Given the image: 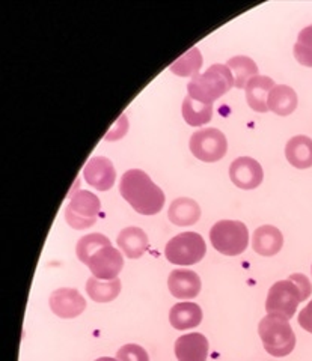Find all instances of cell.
<instances>
[{
    "label": "cell",
    "mask_w": 312,
    "mask_h": 361,
    "mask_svg": "<svg viewBox=\"0 0 312 361\" xmlns=\"http://www.w3.org/2000/svg\"><path fill=\"white\" fill-rule=\"evenodd\" d=\"M119 193L142 216H155L163 209L164 193L139 169L127 171L121 178Z\"/></svg>",
    "instance_id": "6da1fadb"
},
{
    "label": "cell",
    "mask_w": 312,
    "mask_h": 361,
    "mask_svg": "<svg viewBox=\"0 0 312 361\" xmlns=\"http://www.w3.org/2000/svg\"><path fill=\"white\" fill-rule=\"evenodd\" d=\"M311 283L305 274H292L287 280H280L270 288L265 301V310L269 314H280L292 319L300 302L311 295Z\"/></svg>",
    "instance_id": "7a4b0ae2"
},
{
    "label": "cell",
    "mask_w": 312,
    "mask_h": 361,
    "mask_svg": "<svg viewBox=\"0 0 312 361\" xmlns=\"http://www.w3.org/2000/svg\"><path fill=\"white\" fill-rule=\"evenodd\" d=\"M234 75L227 65H211L203 74L192 77L187 85V95L207 104H213L234 87Z\"/></svg>",
    "instance_id": "3957f363"
},
{
    "label": "cell",
    "mask_w": 312,
    "mask_h": 361,
    "mask_svg": "<svg viewBox=\"0 0 312 361\" xmlns=\"http://www.w3.org/2000/svg\"><path fill=\"white\" fill-rule=\"evenodd\" d=\"M264 349L273 357H287L296 346V336L289 321L280 314H267L258 325Z\"/></svg>",
    "instance_id": "277c9868"
},
{
    "label": "cell",
    "mask_w": 312,
    "mask_h": 361,
    "mask_svg": "<svg viewBox=\"0 0 312 361\" xmlns=\"http://www.w3.org/2000/svg\"><path fill=\"white\" fill-rule=\"evenodd\" d=\"M210 241L219 253L239 256L249 245V232L241 221L220 220L210 229Z\"/></svg>",
    "instance_id": "5b68a950"
},
{
    "label": "cell",
    "mask_w": 312,
    "mask_h": 361,
    "mask_svg": "<svg viewBox=\"0 0 312 361\" xmlns=\"http://www.w3.org/2000/svg\"><path fill=\"white\" fill-rule=\"evenodd\" d=\"M207 245L203 236L196 232H183L166 244L164 256L174 265H195L203 261Z\"/></svg>",
    "instance_id": "8992f818"
},
{
    "label": "cell",
    "mask_w": 312,
    "mask_h": 361,
    "mask_svg": "<svg viewBox=\"0 0 312 361\" xmlns=\"http://www.w3.org/2000/svg\"><path fill=\"white\" fill-rule=\"evenodd\" d=\"M102 212V202L98 196L88 190H79L71 196L65 209V221L76 231H83L94 226Z\"/></svg>",
    "instance_id": "52a82bcc"
},
{
    "label": "cell",
    "mask_w": 312,
    "mask_h": 361,
    "mask_svg": "<svg viewBox=\"0 0 312 361\" xmlns=\"http://www.w3.org/2000/svg\"><path fill=\"white\" fill-rule=\"evenodd\" d=\"M191 152L200 161L216 163L227 155L228 140L225 134L217 128L198 130L188 142Z\"/></svg>",
    "instance_id": "ba28073f"
},
{
    "label": "cell",
    "mask_w": 312,
    "mask_h": 361,
    "mask_svg": "<svg viewBox=\"0 0 312 361\" xmlns=\"http://www.w3.org/2000/svg\"><path fill=\"white\" fill-rule=\"evenodd\" d=\"M85 265L91 269L92 277L98 280H115L124 267V259L112 244H109L98 248Z\"/></svg>",
    "instance_id": "9c48e42d"
},
{
    "label": "cell",
    "mask_w": 312,
    "mask_h": 361,
    "mask_svg": "<svg viewBox=\"0 0 312 361\" xmlns=\"http://www.w3.org/2000/svg\"><path fill=\"white\" fill-rule=\"evenodd\" d=\"M229 178L232 184L241 190H253L260 187L264 172L261 164L251 157H240L229 166Z\"/></svg>",
    "instance_id": "30bf717a"
},
{
    "label": "cell",
    "mask_w": 312,
    "mask_h": 361,
    "mask_svg": "<svg viewBox=\"0 0 312 361\" xmlns=\"http://www.w3.org/2000/svg\"><path fill=\"white\" fill-rule=\"evenodd\" d=\"M49 302L52 312L64 319L77 318L86 309V301L82 293L73 288H62L52 292Z\"/></svg>",
    "instance_id": "8fae6325"
},
{
    "label": "cell",
    "mask_w": 312,
    "mask_h": 361,
    "mask_svg": "<svg viewBox=\"0 0 312 361\" xmlns=\"http://www.w3.org/2000/svg\"><path fill=\"white\" fill-rule=\"evenodd\" d=\"M83 178L86 183L98 191H107L115 185L116 172L112 161L103 155L92 157L85 164Z\"/></svg>",
    "instance_id": "7c38bea8"
},
{
    "label": "cell",
    "mask_w": 312,
    "mask_h": 361,
    "mask_svg": "<svg viewBox=\"0 0 312 361\" xmlns=\"http://www.w3.org/2000/svg\"><path fill=\"white\" fill-rule=\"evenodd\" d=\"M168 288L178 300H193L200 292V279L192 269H174L168 279Z\"/></svg>",
    "instance_id": "4fadbf2b"
},
{
    "label": "cell",
    "mask_w": 312,
    "mask_h": 361,
    "mask_svg": "<svg viewBox=\"0 0 312 361\" xmlns=\"http://www.w3.org/2000/svg\"><path fill=\"white\" fill-rule=\"evenodd\" d=\"M175 355L178 361H207V337L200 333H191L178 337L175 342Z\"/></svg>",
    "instance_id": "5bb4252c"
},
{
    "label": "cell",
    "mask_w": 312,
    "mask_h": 361,
    "mask_svg": "<svg viewBox=\"0 0 312 361\" xmlns=\"http://www.w3.org/2000/svg\"><path fill=\"white\" fill-rule=\"evenodd\" d=\"M284 245L282 232L270 224H264L255 229L252 235V247L260 256H275Z\"/></svg>",
    "instance_id": "9a60e30c"
},
{
    "label": "cell",
    "mask_w": 312,
    "mask_h": 361,
    "mask_svg": "<svg viewBox=\"0 0 312 361\" xmlns=\"http://www.w3.org/2000/svg\"><path fill=\"white\" fill-rule=\"evenodd\" d=\"M275 86L276 85L270 77L255 75L253 78H251L246 87H244V90H246V101L249 107L258 113L269 111V107H267V99H269V95Z\"/></svg>",
    "instance_id": "2e32d148"
},
{
    "label": "cell",
    "mask_w": 312,
    "mask_h": 361,
    "mask_svg": "<svg viewBox=\"0 0 312 361\" xmlns=\"http://www.w3.org/2000/svg\"><path fill=\"white\" fill-rule=\"evenodd\" d=\"M118 247L128 259H139L148 250V236L140 228L122 229L116 238Z\"/></svg>",
    "instance_id": "e0dca14e"
},
{
    "label": "cell",
    "mask_w": 312,
    "mask_h": 361,
    "mask_svg": "<svg viewBox=\"0 0 312 361\" xmlns=\"http://www.w3.org/2000/svg\"><path fill=\"white\" fill-rule=\"evenodd\" d=\"M169 322L175 330H191L203 322V310L195 302H178L169 312Z\"/></svg>",
    "instance_id": "ac0fdd59"
},
{
    "label": "cell",
    "mask_w": 312,
    "mask_h": 361,
    "mask_svg": "<svg viewBox=\"0 0 312 361\" xmlns=\"http://www.w3.org/2000/svg\"><path fill=\"white\" fill-rule=\"evenodd\" d=\"M267 107L277 116H288L297 109V94L287 85H276L267 99Z\"/></svg>",
    "instance_id": "d6986e66"
},
{
    "label": "cell",
    "mask_w": 312,
    "mask_h": 361,
    "mask_svg": "<svg viewBox=\"0 0 312 361\" xmlns=\"http://www.w3.org/2000/svg\"><path fill=\"white\" fill-rule=\"evenodd\" d=\"M288 163L296 169L312 167V140L308 135H296L285 146Z\"/></svg>",
    "instance_id": "ffe728a7"
},
{
    "label": "cell",
    "mask_w": 312,
    "mask_h": 361,
    "mask_svg": "<svg viewBox=\"0 0 312 361\" xmlns=\"http://www.w3.org/2000/svg\"><path fill=\"white\" fill-rule=\"evenodd\" d=\"M168 217L175 226L186 228V226H192L199 220L200 208L193 199L180 197L171 203Z\"/></svg>",
    "instance_id": "44dd1931"
},
{
    "label": "cell",
    "mask_w": 312,
    "mask_h": 361,
    "mask_svg": "<svg viewBox=\"0 0 312 361\" xmlns=\"http://www.w3.org/2000/svg\"><path fill=\"white\" fill-rule=\"evenodd\" d=\"M183 118L191 127L205 126L213 118V104L203 103L192 97H186L183 101Z\"/></svg>",
    "instance_id": "7402d4cb"
},
{
    "label": "cell",
    "mask_w": 312,
    "mask_h": 361,
    "mask_svg": "<svg viewBox=\"0 0 312 361\" xmlns=\"http://www.w3.org/2000/svg\"><path fill=\"white\" fill-rule=\"evenodd\" d=\"M86 292L97 302H110L119 295L121 280H98L91 277L86 281Z\"/></svg>",
    "instance_id": "603a6c76"
},
{
    "label": "cell",
    "mask_w": 312,
    "mask_h": 361,
    "mask_svg": "<svg viewBox=\"0 0 312 361\" xmlns=\"http://www.w3.org/2000/svg\"><path fill=\"white\" fill-rule=\"evenodd\" d=\"M227 66L234 75V82H236L234 86L237 89H244L251 78L258 75V66L248 56H234L227 62Z\"/></svg>",
    "instance_id": "cb8c5ba5"
},
{
    "label": "cell",
    "mask_w": 312,
    "mask_h": 361,
    "mask_svg": "<svg viewBox=\"0 0 312 361\" xmlns=\"http://www.w3.org/2000/svg\"><path fill=\"white\" fill-rule=\"evenodd\" d=\"M203 54L198 47H193L180 56L171 66L169 70L180 77H195L199 74L200 66H203Z\"/></svg>",
    "instance_id": "d4e9b609"
},
{
    "label": "cell",
    "mask_w": 312,
    "mask_h": 361,
    "mask_svg": "<svg viewBox=\"0 0 312 361\" xmlns=\"http://www.w3.org/2000/svg\"><path fill=\"white\" fill-rule=\"evenodd\" d=\"M109 244H112V243H110V240L103 233L86 235V236H83V238L79 240V243H77V247H76L77 257H79L80 262L85 264L88 259L98 250V248H102Z\"/></svg>",
    "instance_id": "484cf974"
},
{
    "label": "cell",
    "mask_w": 312,
    "mask_h": 361,
    "mask_svg": "<svg viewBox=\"0 0 312 361\" xmlns=\"http://www.w3.org/2000/svg\"><path fill=\"white\" fill-rule=\"evenodd\" d=\"M293 50L294 58L300 65L312 68V25L299 32Z\"/></svg>",
    "instance_id": "4316f807"
},
{
    "label": "cell",
    "mask_w": 312,
    "mask_h": 361,
    "mask_svg": "<svg viewBox=\"0 0 312 361\" xmlns=\"http://www.w3.org/2000/svg\"><path fill=\"white\" fill-rule=\"evenodd\" d=\"M118 361H150L148 353L139 345L128 343L124 345L116 353Z\"/></svg>",
    "instance_id": "83f0119b"
},
{
    "label": "cell",
    "mask_w": 312,
    "mask_h": 361,
    "mask_svg": "<svg viewBox=\"0 0 312 361\" xmlns=\"http://www.w3.org/2000/svg\"><path fill=\"white\" fill-rule=\"evenodd\" d=\"M297 322L305 331L312 334V300L308 302V306L305 309L300 310Z\"/></svg>",
    "instance_id": "f1b7e54d"
},
{
    "label": "cell",
    "mask_w": 312,
    "mask_h": 361,
    "mask_svg": "<svg viewBox=\"0 0 312 361\" xmlns=\"http://www.w3.org/2000/svg\"><path fill=\"white\" fill-rule=\"evenodd\" d=\"M95 361H118V358H110V357H102Z\"/></svg>",
    "instance_id": "f546056e"
},
{
    "label": "cell",
    "mask_w": 312,
    "mask_h": 361,
    "mask_svg": "<svg viewBox=\"0 0 312 361\" xmlns=\"http://www.w3.org/2000/svg\"><path fill=\"white\" fill-rule=\"evenodd\" d=\"M311 273H312V267H311Z\"/></svg>",
    "instance_id": "4dcf8cb0"
}]
</instances>
